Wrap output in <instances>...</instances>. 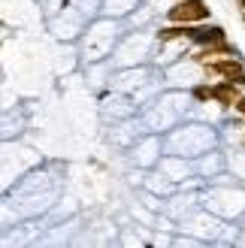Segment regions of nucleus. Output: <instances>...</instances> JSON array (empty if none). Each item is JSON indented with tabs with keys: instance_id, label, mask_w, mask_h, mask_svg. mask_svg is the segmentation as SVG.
<instances>
[{
	"instance_id": "10",
	"label": "nucleus",
	"mask_w": 245,
	"mask_h": 248,
	"mask_svg": "<svg viewBox=\"0 0 245 248\" xmlns=\"http://www.w3.org/2000/svg\"><path fill=\"white\" fill-rule=\"evenodd\" d=\"M137 109H139V103L133 100L130 94H121V91H112L109 97H103L100 100V115H103V121H124V118H130V115H137Z\"/></svg>"
},
{
	"instance_id": "14",
	"label": "nucleus",
	"mask_w": 245,
	"mask_h": 248,
	"mask_svg": "<svg viewBox=\"0 0 245 248\" xmlns=\"http://www.w3.org/2000/svg\"><path fill=\"white\" fill-rule=\"evenodd\" d=\"M142 0H106L103 3V16H112V18H127L133 9H137Z\"/></svg>"
},
{
	"instance_id": "12",
	"label": "nucleus",
	"mask_w": 245,
	"mask_h": 248,
	"mask_svg": "<svg viewBox=\"0 0 245 248\" xmlns=\"http://www.w3.org/2000/svg\"><path fill=\"white\" fill-rule=\"evenodd\" d=\"M209 9H206L200 0H185V3H176L167 9V21H176V24H197L206 21Z\"/></svg>"
},
{
	"instance_id": "11",
	"label": "nucleus",
	"mask_w": 245,
	"mask_h": 248,
	"mask_svg": "<svg viewBox=\"0 0 245 248\" xmlns=\"http://www.w3.org/2000/svg\"><path fill=\"white\" fill-rule=\"evenodd\" d=\"M157 170L169 176L176 185H185L188 179H197V164H194L191 157H182V155H169L164 152V157L157 160Z\"/></svg>"
},
{
	"instance_id": "2",
	"label": "nucleus",
	"mask_w": 245,
	"mask_h": 248,
	"mask_svg": "<svg viewBox=\"0 0 245 248\" xmlns=\"http://www.w3.org/2000/svg\"><path fill=\"white\" fill-rule=\"evenodd\" d=\"M191 109H194V97L185 88H167L157 97H152L145 106H139V115L145 118L152 133H167L176 124L188 121Z\"/></svg>"
},
{
	"instance_id": "3",
	"label": "nucleus",
	"mask_w": 245,
	"mask_h": 248,
	"mask_svg": "<svg viewBox=\"0 0 245 248\" xmlns=\"http://www.w3.org/2000/svg\"><path fill=\"white\" fill-rule=\"evenodd\" d=\"M218 142H221V133L215 130V124L197 121V118H188L164 133V152L191 157V160H197L200 155L218 148Z\"/></svg>"
},
{
	"instance_id": "13",
	"label": "nucleus",
	"mask_w": 245,
	"mask_h": 248,
	"mask_svg": "<svg viewBox=\"0 0 245 248\" xmlns=\"http://www.w3.org/2000/svg\"><path fill=\"white\" fill-rule=\"evenodd\" d=\"M197 176L203 179V182H209V179H215V176H221V172L227 170V155L224 152H218V148H212V152H206V155H200L197 160Z\"/></svg>"
},
{
	"instance_id": "15",
	"label": "nucleus",
	"mask_w": 245,
	"mask_h": 248,
	"mask_svg": "<svg viewBox=\"0 0 245 248\" xmlns=\"http://www.w3.org/2000/svg\"><path fill=\"white\" fill-rule=\"evenodd\" d=\"M227 170L233 172V179L245 182V148L242 145H236V148L227 152Z\"/></svg>"
},
{
	"instance_id": "17",
	"label": "nucleus",
	"mask_w": 245,
	"mask_h": 248,
	"mask_svg": "<svg viewBox=\"0 0 245 248\" xmlns=\"http://www.w3.org/2000/svg\"><path fill=\"white\" fill-rule=\"evenodd\" d=\"M239 242H242V245H245V233H242V236H239Z\"/></svg>"
},
{
	"instance_id": "8",
	"label": "nucleus",
	"mask_w": 245,
	"mask_h": 248,
	"mask_svg": "<svg viewBox=\"0 0 245 248\" xmlns=\"http://www.w3.org/2000/svg\"><path fill=\"white\" fill-rule=\"evenodd\" d=\"M127 157L137 170H154L164 157V133H145L127 148Z\"/></svg>"
},
{
	"instance_id": "7",
	"label": "nucleus",
	"mask_w": 245,
	"mask_h": 248,
	"mask_svg": "<svg viewBox=\"0 0 245 248\" xmlns=\"http://www.w3.org/2000/svg\"><path fill=\"white\" fill-rule=\"evenodd\" d=\"M203 79H206V70L194 58H182V61H176V64L164 67V85H167V88H185V91H191V88H197Z\"/></svg>"
},
{
	"instance_id": "4",
	"label": "nucleus",
	"mask_w": 245,
	"mask_h": 248,
	"mask_svg": "<svg viewBox=\"0 0 245 248\" xmlns=\"http://www.w3.org/2000/svg\"><path fill=\"white\" fill-rule=\"evenodd\" d=\"M124 24L127 21L112 18V16L94 18L88 28L82 31V36H79V58H82V64L88 67V64H94V61H106L109 55H112V48L118 46L121 36H124Z\"/></svg>"
},
{
	"instance_id": "16",
	"label": "nucleus",
	"mask_w": 245,
	"mask_h": 248,
	"mask_svg": "<svg viewBox=\"0 0 245 248\" xmlns=\"http://www.w3.org/2000/svg\"><path fill=\"white\" fill-rule=\"evenodd\" d=\"M239 112H245V97H242V100H239Z\"/></svg>"
},
{
	"instance_id": "9",
	"label": "nucleus",
	"mask_w": 245,
	"mask_h": 248,
	"mask_svg": "<svg viewBox=\"0 0 245 248\" xmlns=\"http://www.w3.org/2000/svg\"><path fill=\"white\" fill-rule=\"evenodd\" d=\"M145 133H152V130H149V124H145V118L137 112V115H130V118H124V121H115L112 130H109L106 136H109V142H112V145L130 148V145L137 142L139 136H145Z\"/></svg>"
},
{
	"instance_id": "1",
	"label": "nucleus",
	"mask_w": 245,
	"mask_h": 248,
	"mask_svg": "<svg viewBox=\"0 0 245 248\" xmlns=\"http://www.w3.org/2000/svg\"><path fill=\"white\" fill-rule=\"evenodd\" d=\"M58 191H61V179H58V176H52V172H46V170H33L31 176L6 197L3 215L12 212V209H15V218H36V215H46L48 209L55 206Z\"/></svg>"
},
{
	"instance_id": "5",
	"label": "nucleus",
	"mask_w": 245,
	"mask_h": 248,
	"mask_svg": "<svg viewBox=\"0 0 245 248\" xmlns=\"http://www.w3.org/2000/svg\"><path fill=\"white\" fill-rule=\"evenodd\" d=\"M200 206H206L209 212H215L224 221H233L245 215V191L227 172H221V176L206 182V188L200 191Z\"/></svg>"
},
{
	"instance_id": "6",
	"label": "nucleus",
	"mask_w": 245,
	"mask_h": 248,
	"mask_svg": "<svg viewBox=\"0 0 245 248\" xmlns=\"http://www.w3.org/2000/svg\"><path fill=\"white\" fill-rule=\"evenodd\" d=\"M154 46H157V33H154L152 24H145V28H133L130 33H124L118 40V46L112 48V55H109V64H112L115 70L149 64L152 55H154Z\"/></svg>"
}]
</instances>
